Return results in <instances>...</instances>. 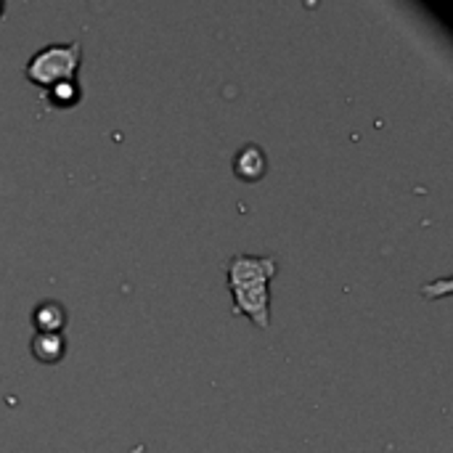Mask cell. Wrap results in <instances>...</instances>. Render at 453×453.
<instances>
[{"label": "cell", "mask_w": 453, "mask_h": 453, "mask_svg": "<svg viewBox=\"0 0 453 453\" xmlns=\"http://www.w3.org/2000/svg\"><path fill=\"white\" fill-rule=\"evenodd\" d=\"M279 271L273 257L234 255L226 263L228 289L234 297V313L252 319L255 326H271V281Z\"/></svg>", "instance_id": "obj_1"}, {"label": "cell", "mask_w": 453, "mask_h": 453, "mask_svg": "<svg viewBox=\"0 0 453 453\" xmlns=\"http://www.w3.org/2000/svg\"><path fill=\"white\" fill-rule=\"evenodd\" d=\"M80 64H82V45L80 42L45 45L27 61L24 77L48 93L58 85H74Z\"/></svg>", "instance_id": "obj_2"}, {"label": "cell", "mask_w": 453, "mask_h": 453, "mask_svg": "<svg viewBox=\"0 0 453 453\" xmlns=\"http://www.w3.org/2000/svg\"><path fill=\"white\" fill-rule=\"evenodd\" d=\"M265 170H268V159H265L263 149L255 146V143L244 146V149L236 154V159H234V173H236L239 180L255 183V180H260V178L265 175Z\"/></svg>", "instance_id": "obj_3"}, {"label": "cell", "mask_w": 453, "mask_h": 453, "mask_svg": "<svg viewBox=\"0 0 453 453\" xmlns=\"http://www.w3.org/2000/svg\"><path fill=\"white\" fill-rule=\"evenodd\" d=\"M32 321H35V329L40 334H58L66 324V311H64V305L48 300V303H40L35 308Z\"/></svg>", "instance_id": "obj_4"}, {"label": "cell", "mask_w": 453, "mask_h": 453, "mask_svg": "<svg viewBox=\"0 0 453 453\" xmlns=\"http://www.w3.org/2000/svg\"><path fill=\"white\" fill-rule=\"evenodd\" d=\"M32 356L40 361V364H58L66 353V345H64V337L61 334H35L32 337Z\"/></svg>", "instance_id": "obj_5"}]
</instances>
